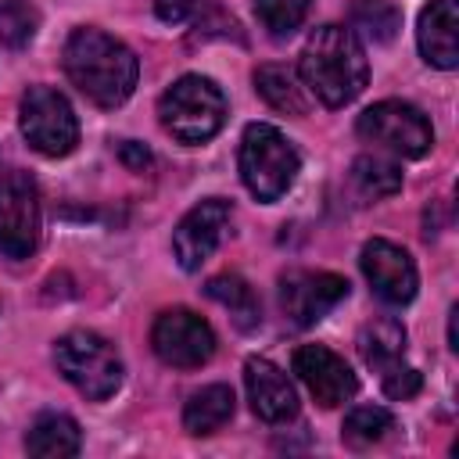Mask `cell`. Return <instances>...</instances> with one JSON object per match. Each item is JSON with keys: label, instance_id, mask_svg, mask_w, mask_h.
I'll list each match as a JSON object with an SVG mask.
<instances>
[{"label": "cell", "instance_id": "cell-22", "mask_svg": "<svg viewBox=\"0 0 459 459\" xmlns=\"http://www.w3.org/2000/svg\"><path fill=\"white\" fill-rule=\"evenodd\" d=\"M391 430H394V416H391L384 405H355V409L344 416L341 437H344V445H351V448H369V445L384 441Z\"/></svg>", "mask_w": 459, "mask_h": 459}, {"label": "cell", "instance_id": "cell-17", "mask_svg": "<svg viewBox=\"0 0 459 459\" xmlns=\"http://www.w3.org/2000/svg\"><path fill=\"white\" fill-rule=\"evenodd\" d=\"M233 405H237V398H233V387L230 384H208V387L194 391L186 398V405H183V427H186V434H197V437L215 434L219 427H226L233 420Z\"/></svg>", "mask_w": 459, "mask_h": 459}, {"label": "cell", "instance_id": "cell-2", "mask_svg": "<svg viewBox=\"0 0 459 459\" xmlns=\"http://www.w3.org/2000/svg\"><path fill=\"white\" fill-rule=\"evenodd\" d=\"M298 79L326 108L351 104L369 79L362 39L348 25H319L298 57Z\"/></svg>", "mask_w": 459, "mask_h": 459}, {"label": "cell", "instance_id": "cell-3", "mask_svg": "<svg viewBox=\"0 0 459 459\" xmlns=\"http://www.w3.org/2000/svg\"><path fill=\"white\" fill-rule=\"evenodd\" d=\"M237 161H240L244 186L258 201H265V204L280 201L290 190V183H294V176L301 169V158L290 147V140L276 126H269V122H251L244 129V136H240V158Z\"/></svg>", "mask_w": 459, "mask_h": 459}, {"label": "cell", "instance_id": "cell-6", "mask_svg": "<svg viewBox=\"0 0 459 459\" xmlns=\"http://www.w3.org/2000/svg\"><path fill=\"white\" fill-rule=\"evenodd\" d=\"M18 126L32 151L47 158H65L79 143V118L65 93L54 86H29L18 104Z\"/></svg>", "mask_w": 459, "mask_h": 459}, {"label": "cell", "instance_id": "cell-20", "mask_svg": "<svg viewBox=\"0 0 459 459\" xmlns=\"http://www.w3.org/2000/svg\"><path fill=\"white\" fill-rule=\"evenodd\" d=\"M204 294H208L212 301H219V305L230 312V319L237 323V330H255V326L262 323L258 294H255V287H251L244 276H237V273L212 276L208 287H204Z\"/></svg>", "mask_w": 459, "mask_h": 459}, {"label": "cell", "instance_id": "cell-16", "mask_svg": "<svg viewBox=\"0 0 459 459\" xmlns=\"http://www.w3.org/2000/svg\"><path fill=\"white\" fill-rule=\"evenodd\" d=\"M82 448L79 423L65 412H43L25 434V452L36 459H65Z\"/></svg>", "mask_w": 459, "mask_h": 459}, {"label": "cell", "instance_id": "cell-1", "mask_svg": "<svg viewBox=\"0 0 459 459\" xmlns=\"http://www.w3.org/2000/svg\"><path fill=\"white\" fill-rule=\"evenodd\" d=\"M61 65H65V75L72 79V86L97 108L126 104L140 79L136 54L122 39H115L100 29H90V25L75 29L68 36Z\"/></svg>", "mask_w": 459, "mask_h": 459}, {"label": "cell", "instance_id": "cell-10", "mask_svg": "<svg viewBox=\"0 0 459 459\" xmlns=\"http://www.w3.org/2000/svg\"><path fill=\"white\" fill-rule=\"evenodd\" d=\"M348 298V280L337 273H312V269H290L280 276V305L298 326L319 323L326 312H333Z\"/></svg>", "mask_w": 459, "mask_h": 459}, {"label": "cell", "instance_id": "cell-23", "mask_svg": "<svg viewBox=\"0 0 459 459\" xmlns=\"http://www.w3.org/2000/svg\"><path fill=\"white\" fill-rule=\"evenodd\" d=\"M351 179L366 197H391L402 190V169L377 154H359L351 161Z\"/></svg>", "mask_w": 459, "mask_h": 459}, {"label": "cell", "instance_id": "cell-15", "mask_svg": "<svg viewBox=\"0 0 459 459\" xmlns=\"http://www.w3.org/2000/svg\"><path fill=\"white\" fill-rule=\"evenodd\" d=\"M416 43L427 65L448 72L459 65V4L455 0H430L420 11Z\"/></svg>", "mask_w": 459, "mask_h": 459}, {"label": "cell", "instance_id": "cell-26", "mask_svg": "<svg viewBox=\"0 0 459 459\" xmlns=\"http://www.w3.org/2000/svg\"><path fill=\"white\" fill-rule=\"evenodd\" d=\"M380 384H384V394L387 398H394V402H409L416 391H420V373L412 369V366H405V362H394V366H387L384 373H380Z\"/></svg>", "mask_w": 459, "mask_h": 459}, {"label": "cell", "instance_id": "cell-13", "mask_svg": "<svg viewBox=\"0 0 459 459\" xmlns=\"http://www.w3.org/2000/svg\"><path fill=\"white\" fill-rule=\"evenodd\" d=\"M294 373L323 409L344 405L359 391V380H355L351 366L337 351H330L323 344H301L294 351Z\"/></svg>", "mask_w": 459, "mask_h": 459}, {"label": "cell", "instance_id": "cell-4", "mask_svg": "<svg viewBox=\"0 0 459 459\" xmlns=\"http://www.w3.org/2000/svg\"><path fill=\"white\" fill-rule=\"evenodd\" d=\"M158 118L179 143H204L226 122V97L208 75H183L161 93Z\"/></svg>", "mask_w": 459, "mask_h": 459}, {"label": "cell", "instance_id": "cell-27", "mask_svg": "<svg viewBox=\"0 0 459 459\" xmlns=\"http://www.w3.org/2000/svg\"><path fill=\"white\" fill-rule=\"evenodd\" d=\"M194 7H197V0H154V14L161 22H169V25L186 22L194 14Z\"/></svg>", "mask_w": 459, "mask_h": 459}, {"label": "cell", "instance_id": "cell-21", "mask_svg": "<svg viewBox=\"0 0 459 459\" xmlns=\"http://www.w3.org/2000/svg\"><path fill=\"white\" fill-rule=\"evenodd\" d=\"M402 29V14L391 0H355L351 4V32L373 43H391Z\"/></svg>", "mask_w": 459, "mask_h": 459}, {"label": "cell", "instance_id": "cell-14", "mask_svg": "<svg viewBox=\"0 0 459 459\" xmlns=\"http://www.w3.org/2000/svg\"><path fill=\"white\" fill-rule=\"evenodd\" d=\"M244 387L251 412L265 423H287L298 416V391L287 380V373L269 359H247L244 362Z\"/></svg>", "mask_w": 459, "mask_h": 459}, {"label": "cell", "instance_id": "cell-19", "mask_svg": "<svg viewBox=\"0 0 459 459\" xmlns=\"http://www.w3.org/2000/svg\"><path fill=\"white\" fill-rule=\"evenodd\" d=\"M255 90H258V97L269 104V108H276V111H283V115H305L308 111V97H305V82L298 79V72L294 68H287V65H258L255 68Z\"/></svg>", "mask_w": 459, "mask_h": 459}, {"label": "cell", "instance_id": "cell-11", "mask_svg": "<svg viewBox=\"0 0 459 459\" xmlns=\"http://www.w3.org/2000/svg\"><path fill=\"white\" fill-rule=\"evenodd\" d=\"M359 265H362V276L369 280L373 294L387 305H409L416 298V265L409 258L405 247H398L394 240H384V237H373L362 244V255H359Z\"/></svg>", "mask_w": 459, "mask_h": 459}, {"label": "cell", "instance_id": "cell-12", "mask_svg": "<svg viewBox=\"0 0 459 459\" xmlns=\"http://www.w3.org/2000/svg\"><path fill=\"white\" fill-rule=\"evenodd\" d=\"M230 215H233V208L222 197H208L179 219V226L172 230V255L186 273L201 269L212 258V251L219 247V240L230 226Z\"/></svg>", "mask_w": 459, "mask_h": 459}, {"label": "cell", "instance_id": "cell-28", "mask_svg": "<svg viewBox=\"0 0 459 459\" xmlns=\"http://www.w3.org/2000/svg\"><path fill=\"white\" fill-rule=\"evenodd\" d=\"M118 161L126 165V169H133V172H143L154 158H151V151L143 147V143H136V140H126V143H118Z\"/></svg>", "mask_w": 459, "mask_h": 459}, {"label": "cell", "instance_id": "cell-9", "mask_svg": "<svg viewBox=\"0 0 459 459\" xmlns=\"http://www.w3.org/2000/svg\"><path fill=\"white\" fill-rule=\"evenodd\" d=\"M151 348L165 366L197 369L215 355V330L190 308H165L151 326Z\"/></svg>", "mask_w": 459, "mask_h": 459}, {"label": "cell", "instance_id": "cell-5", "mask_svg": "<svg viewBox=\"0 0 459 459\" xmlns=\"http://www.w3.org/2000/svg\"><path fill=\"white\" fill-rule=\"evenodd\" d=\"M54 366L57 373L90 402H104L122 387V359L93 330H68L54 341Z\"/></svg>", "mask_w": 459, "mask_h": 459}, {"label": "cell", "instance_id": "cell-8", "mask_svg": "<svg viewBox=\"0 0 459 459\" xmlns=\"http://www.w3.org/2000/svg\"><path fill=\"white\" fill-rule=\"evenodd\" d=\"M39 186L29 172L0 179V255L22 262L39 247Z\"/></svg>", "mask_w": 459, "mask_h": 459}, {"label": "cell", "instance_id": "cell-25", "mask_svg": "<svg viewBox=\"0 0 459 459\" xmlns=\"http://www.w3.org/2000/svg\"><path fill=\"white\" fill-rule=\"evenodd\" d=\"M312 0H255V14L262 22V29L276 39H287L301 29L305 14H308Z\"/></svg>", "mask_w": 459, "mask_h": 459}, {"label": "cell", "instance_id": "cell-24", "mask_svg": "<svg viewBox=\"0 0 459 459\" xmlns=\"http://www.w3.org/2000/svg\"><path fill=\"white\" fill-rule=\"evenodd\" d=\"M39 29V11L32 0H0V43L4 47H29Z\"/></svg>", "mask_w": 459, "mask_h": 459}, {"label": "cell", "instance_id": "cell-18", "mask_svg": "<svg viewBox=\"0 0 459 459\" xmlns=\"http://www.w3.org/2000/svg\"><path fill=\"white\" fill-rule=\"evenodd\" d=\"M355 344H359L362 362L369 369L384 373L387 366L402 362V355H405V326L394 316H377V319H369L359 330V341Z\"/></svg>", "mask_w": 459, "mask_h": 459}, {"label": "cell", "instance_id": "cell-7", "mask_svg": "<svg viewBox=\"0 0 459 459\" xmlns=\"http://www.w3.org/2000/svg\"><path fill=\"white\" fill-rule=\"evenodd\" d=\"M355 129L362 140L380 143L402 158H423L434 147L430 118L409 100H377L359 115Z\"/></svg>", "mask_w": 459, "mask_h": 459}]
</instances>
